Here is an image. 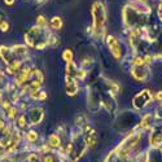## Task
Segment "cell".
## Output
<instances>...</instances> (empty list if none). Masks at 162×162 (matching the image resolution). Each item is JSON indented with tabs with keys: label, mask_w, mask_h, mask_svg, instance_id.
Returning a JSON list of instances; mask_svg holds the SVG:
<instances>
[{
	"label": "cell",
	"mask_w": 162,
	"mask_h": 162,
	"mask_svg": "<svg viewBox=\"0 0 162 162\" xmlns=\"http://www.w3.org/2000/svg\"><path fill=\"white\" fill-rule=\"evenodd\" d=\"M51 39L52 36L50 38V33L46 30V27H40V26L31 27L25 35V40L27 43V46L39 48V50H43L44 47L50 46Z\"/></svg>",
	"instance_id": "obj_1"
},
{
	"label": "cell",
	"mask_w": 162,
	"mask_h": 162,
	"mask_svg": "<svg viewBox=\"0 0 162 162\" xmlns=\"http://www.w3.org/2000/svg\"><path fill=\"white\" fill-rule=\"evenodd\" d=\"M92 13V21H94V31L97 36L101 35L104 33V26H105V19H106V14H105V8L102 5V3L96 2L94 3L91 9Z\"/></svg>",
	"instance_id": "obj_2"
},
{
	"label": "cell",
	"mask_w": 162,
	"mask_h": 162,
	"mask_svg": "<svg viewBox=\"0 0 162 162\" xmlns=\"http://www.w3.org/2000/svg\"><path fill=\"white\" fill-rule=\"evenodd\" d=\"M140 137H141L140 134H134V135H131V136L127 137L125 141H122V144L118 146V149L115 150L117 156L121 157V158H125V157L132 150V148H134V146L139 143Z\"/></svg>",
	"instance_id": "obj_3"
},
{
	"label": "cell",
	"mask_w": 162,
	"mask_h": 162,
	"mask_svg": "<svg viewBox=\"0 0 162 162\" xmlns=\"http://www.w3.org/2000/svg\"><path fill=\"white\" fill-rule=\"evenodd\" d=\"M152 100V94L149 90H143L140 94H137L134 99V106L136 109H141L144 108L148 102Z\"/></svg>",
	"instance_id": "obj_4"
},
{
	"label": "cell",
	"mask_w": 162,
	"mask_h": 162,
	"mask_svg": "<svg viewBox=\"0 0 162 162\" xmlns=\"http://www.w3.org/2000/svg\"><path fill=\"white\" fill-rule=\"evenodd\" d=\"M108 46L110 48V52L112 55L114 56V58H119L121 57V53H122V48H121V44L119 42L115 39V36H108Z\"/></svg>",
	"instance_id": "obj_5"
},
{
	"label": "cell",
	"mask_w": 162,
	"mask_h": 162,
	"mask_svg": "<svg viewBox=\"0 0 162 162\" xmlns=\"http://www.w3.org/2000/svg\"><path fill=\"white\" fill-rule=\"evenodd\" d=\"M148 74H149V71H148V69L145 67V65H143V66H134V67H132V70H131V75L134 77V79L140 81V82L145 81L146 77H148Z\"/></svg>",
	"instance_id": "obj_6"
},
{
	"label": "cell",
	"mask_w": 162,
	"mask_h": 162,
	"mask_svg": "<svg viewBox=\"0 0 162 162\" xmlns=\"http://www.w3.org/2000/svg\"><path fill=\"white\" fill-rule=\"evenodd\" d=\"M65 84H66V92H67V95L73 96V95H75L77 92H78V86H77V82L74 81V78L66 77Z\"/></svg>",
	"instance_id": "obj_7"
},
{
	"label": "cell",
	"mask_w": 162,
	"mask_h": 162,
	"mask_svg": "<svg viewBox=\"0 0 162 162\" xmlns=\"http://www.w3.org/2000/svg\"><path fill=\"white\" fill-rule=\"evenodd\" d=\"M150 145L157 148V146L162 145V134L158 131H153L150 135Z\"/></svg>",
	"instance_id": "obj_8"
},
{
	"label": "cell",
	"mask_w": 162,
	"mask_h": 162,
	"mask_svg": "<svg viewBox=\"0 0 162 162\" xmlns=\"http://www.w3.org/2000/svg\"><path fill=\"white\" fill-rule=\"evenodd\" d=\"M42 118H43L42 109H33L30 112V121L33 122V123H38V122H40Z\"/></svg>",
	"instance_id": "obj_9"
},
{
	"label": "cell",
	"mask_w": 162,
	"mask_h": 162,
	"mask_svg": "<svg viewBox=\"0 0 162 162\" xmlns=\"http://www.w3.org/2000/svg\"><path fill=\"white\" fill-rule=\"evenodd\" d=\"M86 141H87V145L88 146H95L96 145V132L94 130H90L88 131V135L86 137Z\"/></svg>",
	"instance_id": "obj_10"
},
{
	"label": "cell",
	"mask_w": 162,
	"mask_h": 162,
	"mask_svg": "<svg viewBox=\"0 0 162 162\" xmlns=\"http://www.w3.org/2000/svg\"><path fill=\"white\" fill-rule=\"evenodd\" d=\"M51 26H52L53 29H56V30L61 29V26H62L61 18H60V17H53V18L51 19Z\"/></svg>",
	"instance_id": "obj_11"
},
{
	"label": "cell",
	"mask_w": 162,
	"mask_h": 162,
	"mask_svg": "<svg viewBox=\"0 0 162 162\" xmlns=\"http://www.w3.org/2000/svg\"><path fill=\"white\" fill-rule=\"evenodd\" d=\"M31 96L34 97V99H38V100H46V97H47V94L44 91H40V90H38L35 92H33Z\"/></svg>",
	"instance_id": "obj_12"
},
{
	"label": "cell",
	"mask_w": 162,
	"mask_h": 162,
	"mask_svg": "<svg viewBox=\"0 0 162 162\" xmlns=\"http://www.w3.org/2000/svg\"><path fill=\"white\" fill-rule=\"evenodd\" d=\"M50 144H51L52 146H55V148H56V146H60V144H61L60 137H58L57 135H55V134L51 135V136H50Z\"/></svg>",
	"instance_id": "obj_13"
},
{
	"label": "cell",
	"mask_w": 162,
	"mask_h": 162,
	"mask_svg": "<svg viewBox=\"0 0 162 162\" xmlns=\"http://www.w3.org/2000/svg\"><path fill=\"white\" fill-rule=\"evenodd\" d=\"M152 118L150 117V114H146L144 118H143V121H141V123H140V127L141 129H146L148 127V125H149V119Z\"/></svg>",
	"instance_id": "obj_14"
},
{
	"label": "cell",
	"mask_w": 162,
	"mask_h": 162,
	"mask_svg": "<svg viewBox=\"0 0 162 162\" xmlns=\"http://www.w3.org/2000/svg\"><path fill=\"white\" fill-rule=\"evenodd\" d=\"M64 60L65 61H67V62H70L71 61V58H73V53H71V51H69V50H66L65 52H64Z\"/></svg>",
	"instance_id": "obj_15"
},
{
	"label": "cell",
	"mask_w": 162,
	"mask_h": 162,
	"mask_svg": "<svg viewBox=\"0 0 162 162\" xmlns=\"http://www.w3.org/2000/svg\"><path fill=\"white\" fill-rule=\"evenodd\" d=\"M36 137H38V135H36V132L35 131H30L27 134V139L30 140V141H35L36 140Z\"/></svg>",
	"instance_id": "obj_16"
},
{
	"label": "cell",
	"mask_w": 162,
	"mask_h": 162,
	"mask_svg": "<svg viewBox=\"0 0 162 162\" xmlns=\"http://www.w3.org/2000/svg\"><path fill=\"white\" fill-rule=\"evenodd\" d=\"M36 22H38V26H40V27H44L46 26V19H44L43 16H39L36 18Z\"/></svg>",
	"instance_id": "obj_17"
},
{
	"label": "cell",
	"mask_w": 162,
	"mask_h": 162,
	"mask_svg": "<svg viewBox=\"0 0 162 162\" xmlns=\"http://www.w3.org/2000/svg\"><path fill=\"white\" fill-rule=\"evenodd\" d=\"M8 29H9V23L7 21H3L0 23V30L2 31H8Z\"/></svg>",
	"instance_id": "obj_18"
},
{
	"label": "cell",
	"mask_w": 162,
	"mask_h": 162,
	"mask_svg": "<svg viewBox=\"0 0 162 162\" xmlns=\"http://www.w3.org/2000/svg\"><path fill=\"white\" fill-rule=\"evenodd\" d=\"M17 123H18V126L19 127H25V125H26V121H25V117L23 115H21L18 118V121H17Z\"/></svg>",
	"instance_id": "obj_19"
},
{
	"label": "cell",
	"mask_w": 162,
	"mask_h": 162,
	"mask_svg": "<svg viewBox=\"0 0 162 162\" xmlns=\"http://www.w3.org/2000/svg\"><path fill=\"white\" fill-rule=\"evenodd\" d=\"M43 161H44V162H55V157H53L52 154H48V156L44 157Z\"/></svg>",
	"instance_id": "obj_20"
},
{
	"label": "cell",
	"mask_w": 162,
	"mask_h": 162,
	"mask_svg": "<svg viewBox=\"0 0 162 162\" xmlns=\"http://www.w3.org/2000/svg\"><path fill=\"white\" fill-rule=\"evenodd\" d=\"M14 114H16V110H14V108H9V109H8V117H9V118H13Z\"/></svg>",
	"instance_id": "obj_21"
},
{
	"label": "cell",
	"mask_w": 162,
	"mask_h": 162,
	"mask_svg": "<svg viewBox=\"0 0 162 162\" xmlns=\"http://www.w3.org/2000/svg\"><path fill=\"white\" fill-rule=\"evenodd\" d=\"M156 99L158 101H162V92H158V94L156 95Z\"/></svg>",
	"instance_id": "obj_22"
},
{
	"label": "cell",
	"mask_w": 162,
	"mask_h": 162,
	"mask_svg": "<svg viewBox=\"0 0 162 162\" xmlns=\"http://www.w3.org/2000/svg\"><path fill=\"white\" fill-rule=\"evenodd\" d=\"M160 17H161V19H162V4H161V9H160Z\"/></svg>",
	"instance_id": "obj_23"
},
{
	"label": "cell",
	"mask_w": 162,
	"mask_h": 162,
	"mask_svg": "<svg viewBox=\"0 0 162 162\" xmlns=\"http://www.w3.org/2000/svg\"><path fill=\"white\" fill-rule=\"evenodd\" d=\"M4 21V19H3V17H2V14H0V23H2Z\"/></svg>",
	"instance_id": "obj_24"
},
{
	"label": "cell",
	"mask_w": 162,
	"mask_h": 162,
	"mask_svg": "<svg viewBox=\"0 0 162 162\" xmlns=\"http://www.w3.org/2000/svg\"><path fill=\"white\" fill-rule=\"evenodd\" d=\"M38 2H44V0H38Z\"/></svg>",
	"instance_id": "obj_25"
},
{
	"label": "cell",
	"mask_w": 162,
	"mask_h": 162,
	"mask_svg": "<svg viewBox=\"0 0 162 162\" xmlns=\"http://www.w3.org/2000/svg\"><path fill=\"white\" fill-rule=\"evenodd\" d=\"M140 2H145V0H140Z\"/></svg>",
	"instance_id": "obj_26"
}]
</instances>
